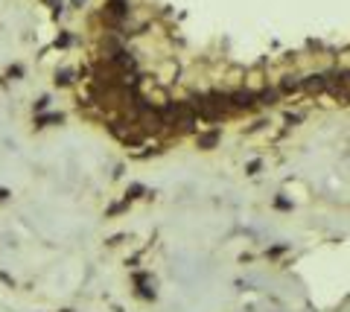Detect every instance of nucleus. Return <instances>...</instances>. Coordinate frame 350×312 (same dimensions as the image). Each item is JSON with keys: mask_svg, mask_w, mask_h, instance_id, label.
<instances>
[{"mask_svg": "<svg viewBox=\"0 0 350 312\" xmlns=\"http://www.w3.org/2000/svg\"><path fill=\"white\" fill-rule=\"evenodd\" d=\"M216 140H219V134H216V131H213V134H202V137H199V146H204V149H207V146H213Z\"/></svg>", "mask_w": 350, "mask_h": 312, "instance_id": "423d86ee", "label": "nucleus"}, {"mask_svg": "<svg viewBox=\"0 0 350 312\" xmlns=\"http://www.w3.org/2000/svg\"><path fill=\"white\" fill-rule=\"evenodd\" d=\"M301 88L310 93H321V91H327V76H307V79H301Z\"/></svg>", "mask_w": 350, "mask_h": 312, "instance_id": "7ed1b4c3", "label": "nucleus"}, {"mask_svg": "<svg viewBox=\"0 0 350 312\" xmlns=\"http://www.w3.org/2000/svg\"><path fill=\"white\" fill-rule=\"evenodd\" d=\"M0 199H6V190H0Z\"/></svg>", "mask_w": 350, "mask_h": 312, "instance_id": "6e6552de", "label": "nucleus"}, {"mask_svg": "<svg viewBox=\"0 0 350 312\" xmlns=\"http://www.w3.org/2000/svg\"><path fill=\"white\" fill-rule=\"evenodd\" d=\"M280 91H286V93H292V91H301V79H298V76H286V79L280 82Z\"/></svg>", "mask_w": 350, "mask_h": 312, "instance_id": "20e7f679", "label": "nucleus"}, {"mask_svg": "<svg viewBox=\"0 0 350 312\" xmlns=\"http://www.w3.org/2000/svg\"><path fill=\"white\" fill-rule=\"evenodd\" d=\"M257 105V93L254 91H237V93H231V108H237V111H251Z\"/></svg>", "mask_w": 350, "mask_h": 312, "instance_id": "f03ea898", "label": "nucleus"}, {"mask_svg": "<svg viewBox=\"0 0 350 312\" xmlns=\"http://www.w3.org/2000/svg\"><path fill=\"white\" fill-rule=\"evenodd\" d=\"M108 12H111L114 18H123V15H126V0H111V3H108Z\"/></svg>", "mask_w": 350, "mask_h": 312, "instance_id": "39448f33", "label": "nucleus"}, {"mask_svg": "<svg viewBox=\"0 0 350 312\" xmlns=\"http://www.w3.org/2000/svg\"><path fill=\"white\" fill-rule=\"evenodd\" d=\"M193 108H196V114L199 117H204L207 123H216V120H222L225 117V111L210 99V96H199V99H193Z\"/></svg>", "mask_w": 350, "mask_h": 312, "instance_id": "f257e3e1", "label": "nucleus"}, {"mask_svg": "<svg viewBox=\"0 0 350 312\" xmlns=\"http://www.w3.org/2000/svg\"><path fill=\"white\" fill-rule=\"evenodd\" d=\"M257 99H260V102H269V105H272V102L277 99V91H263V93H257Z\"/></svg>", "mask_w": 350, "mask_h": 312, "instance_id": "0eeeda50", "label": "nucleus"}]
</instances>
